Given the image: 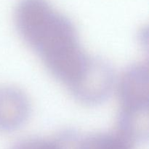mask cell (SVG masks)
I'll use <instances>...</instances> for the list:
<instances>
[{"instance_id":"1","label":"cell","mask_w":149,"mask_h":149,"mask_svg":"<svg viewBox=\"0 0 149 149\" xmlns=\"http://www.w3.org/2000/svg\"><path fill=\"white\" fill-rule=\"evenodd\" d=\"M116 78L111 67L100 58L90 57L84 71L68 90L81 104L97 105L114 90Z\"/></svg>"},{"instance_id":"2","label":"cell","mask_w":149,"mask_h":149,"mask_svg":"<svg viewBox=\"0 0 149 149\" xmlns=\"http://www.w3.org/2000/svg\"><path fill=\"white\" fill-rule=\"evenodd\" d=\"M114 90L119 102V113L148 111L149 73L148 65L136 63L125 70L116 79Z\"/></svg>"},{"instance_id":"3","label":"cell","mask_w":149,"mask_h":149,"mask_svg":"<svg viewBox=\"0 0 149 149\" xmlns=\"http://www.w3.org/2000/svg\"><path fill=\"white\" fill-rule=\"evenodd\" d=\"M31 110L30 99L22 89L0 87V131L19 129L27 122Z\"/></svg>"}]
</instances>
